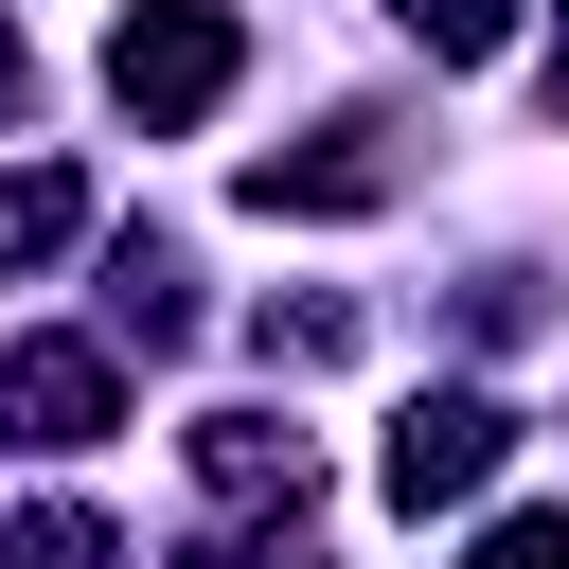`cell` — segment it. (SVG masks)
<instances>
[{
    "instance_id": "cell-3",
    "label": "cell",
    "mask_w": 569,
    "mask_h": 569,
    "mask_svg": "<svg viewBox=\"0 0 569 569\" xmlns=\"http://www.w3.org/2000/svg\"><path fill=\"white\" fill-rule=\"evenodd\" d=\"M107 427H124L107 338H0V445H107Z\"/></svg>"
},
{
    "instance_id": "cell-6",
    "label": "cell",
    "mask_w": 569,
    "mask_h": 569,
    "mask_svg": "<svg viewBox=\"0 0 569 569\" xmlns=\"http://www.w3.org/2000/svg\"><path fill=\"white\" fill-rule=\"evenodd\" d=\"M53 249H89V178H71V160H18V178H0V284H36Z\"/></svg>"
},
{
    "instance_id": "cell-9",
    "label": "cell",
    "mask_w": 569,
    "mask_h": 569,
    "mask_svg": "<svg viewBox=\"0 0 569 569\" xmlns=\"http://www.w3.org/2000/svg\"><path fill=\"white\" fill-rule=\"evenodd\" d=\"M462 569H569V498H516V516H480V551Z\"/></svg>"
},
{
    "instance_id": "cell-11",
    "label": "cell",
    "mask_w": 569,
    "mask_h": 569,
    "mask_svg": "<svg viewBox=\"0 0 569 569\" xmlns=\"http://www.w3.org/2000/svg\"><path fill=\"white\" fill-rule=\"evenodd\" d=\"M107 320H124V338H178L196 302H178V267H160V249H124V284H107Z\"/></svg>"
},
{
    "instance_id": "cell-1",
    "label": "cell",
    "mask_w": 569,
    "mask_h": 569,
    "mask_svg": "<svg viewBox=\"0 0 569 569\" xmlns=\"http://www.w3.org/2000/svg\"><path fill=\"white\" fill-rule=\"evenodd\" d=\"M231 71H249L231 0H124V18H107V107H124L142 142L213 124V89H231Z\"/></svg>"
},
{
    "instance_id": "cell-7",
    "label": "cell",
    "mask_w": 569,
    "mask_h": 569,
    "mask_svg": "<svg viewBox=\"0 0 569 569\" xmlns=\"http://www.w3.org/2000/svg\"><path fill=\"white\" fill-rule=\"evenodd\" d=\"M0 569H107V516L89 498H36V516H0Z\"/></svg>"
},
{
    "instance_id": "cell-2",
    "label": "cell",
    "mask_w": 569,
    "mask_h": 569,
    "mask_svg": "<svg viewBox=\"0 0 569 569\" xmlns=\"http://www.w3.org/2000/svg\"><path fill=\"white\" fill-rule=\"evenodd\" d=\"M498 462H516V409H498V391H409L391 445H373V498H391V516H462Z\"/></svg>"
},
{
    "instance_id": "cell-8",
    "label": "cell",
    "mask_w": 569,
    "mask_h": 569,
    "mask_svg": "<svg viewBox=\"0 0 569 569\" xmlns=\"http://www.w3.org/2000/svg\"><path fill=\"white\" fill-rule=\"evenodd\" d=\"M391 18H409V53H445V71L516 53V0H391Z\"/></svg>"
},
{
    "instance_id": "cell-10",
    "label": "cell",
    "mask_w": 569,
    "mask_h": 569,
    "mask_svg": "<svg viewBox=\"0 0 569 569\" xmlns=\"http://www.w3.org/2000/svg\"><path fill=\"white\" fill-rule=\"evenodd\" d=\"M196 569H320V498H267V533H231V551H196Z\"/></svg>"
},
{
    "instance_id": "cell-14",
    "label": "cell",
    "mask_w": 569,
    "mask_h": 569,
    "mask_svg": "<svg viewBox=\"0 0 569 569\" xmlns=\"http://www.w3.org/2000/svg\"><path fill=\"white\" fill-rule=\"evenodd\" d=\"M551 107H569V18H551Z\"/></svg>"
},
{
    "instance_id": "cell-5",
    "label": "cell",
    "mask_w": 569,
    "mask_h": 569,
    "mask_svg": "<svg viewBox=\"0 0 569 569\" xmlns=\"http://www.w3.org/2000/svg\"><path fill=\"white\" fill-rule=\"evenodd\" d=\"M196 480L213 498H320V462H302L284 409H196Z\"/></svg>"
},
{
    "instance_id": "cell-4",
    "label": "cell",
    "mask_w": 569,
    "mask_h": 569,
    "mask_svg": "<svg viewBox=\"0 0 569 569\" xmlns=\"http://www.w3.org/2000/svg\"><path fill=\"white\" fill-rule=\"evenodd\" d=\"M391 178H409V160H391V124H320V142H284V160H249L231 196H249V213H373Z\"/></svg>"
},
{
    "instance_id": "cell-13",
    "label": "cell",
    "mask_w": 569,
    "mask_h": 569,
    "mask_svg": "<svg viewBox=\"0 0 569 569\" xmlns=\"http://www.w3.org/2000/svg\"><path fill=\"white\" fill-rule=\"evenodd\" d=\"M18 107H36V53H18V18H0V124H18Z\"/></svg>"
},
{
    "instance_id": "cell-12",
    "label": "cell",
    "mask_w": 569,
    "mask_h": 569,
    "mask_svg": "<svg viewBox=\"0 0 569 569\" xmlns=\"http://www.w3.org/2000/svg\"><path fill=\"white\" fill-rule=\"evenodd\" d=\"M249 338H267V356H302V373H320V356H356V302H267V320H249Z\"/></svg>"
}]
</instances>
